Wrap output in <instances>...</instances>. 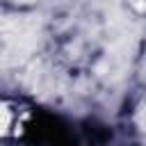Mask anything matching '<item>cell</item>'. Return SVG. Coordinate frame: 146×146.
Returning a JSON list of instances; mask_svg holds the SVG:
<instances>
[{
  "label": "cell",
  "mask_w": 146,
  "mask_h": 146,
  "mask_svg": "<svg viewBox=\"0 0 146 146\" xmlns=\"http://www.w3.org/2000/svg\"><path fill=\"white\" fill-rule=\"evenodd\" d=\"M16 2H27V0H16Z\"/></svg>",
  "instance_id": "7a4b0ae2"
},
{
  "label": "cell",
  "mask_w": 146,
  "mask_h": 146,
  "mask_svg": "<svg viewBox=\"0 0 146 146\" xmlns=\"http://www.w3.org/2000/svg\"><path fill=\"white\" fill-rule=\"evenodd\" d=\"M7 125H9V112L0 105V130H5Z\"/></svg>",
  "instance_id": "6da1fadb"
}]
</instances>
